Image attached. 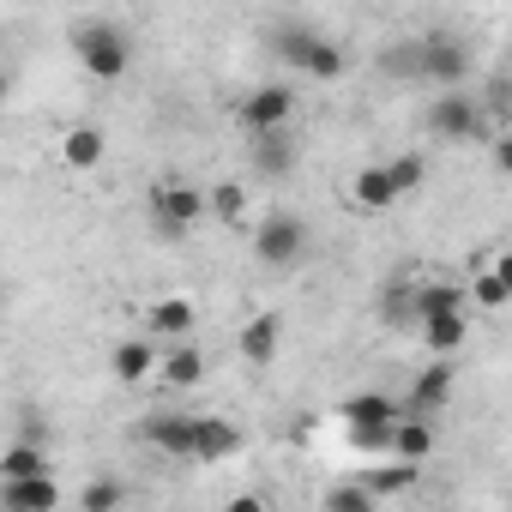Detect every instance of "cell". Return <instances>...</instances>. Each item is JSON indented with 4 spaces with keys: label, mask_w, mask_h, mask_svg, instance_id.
<instances>
[{
    "label": "cell",
    "mask_w": 512,
    "mask_h": 512,
    "mask_svg": "<svg viewBox=\"0 0 512 512\" xmlns=\"http://www.w3.org/2000/svg\"><path fill=\"white\" fill-rule=\"evenodd\" d=\"M73 49H79V67H85L97 85H115V79L133 67V37H127L115 19H79V25H73Z\"/></svg>",
    "instance_id": "obj_1"
},
{
    "label": "cell",
    "mask_w": 512,
    "mask_h": 512,
    "mask_svg": "<svg viewBox=\"0 0 512 512\" xmlns=\"http://www.w3.org/2000/svg\"><path fill=\"white\" fill-rule=\"evenodd\" d=\"M386 169H392V187H398V199H404V193H416V187L428 181V163H422L416 151H404V157H392Z\"/></svg>",
    "instance_id": "obj_29"
},
{
    "label": "cell",
    "mask_w": 512,
    "mask_h": 512,
    "mask_svg": "<svg viewBox=\"0 0 512 512\" xmlns=\"http://www.w3.org/2000/svg\"><path fill=\"white\" fill-rule=\"evenodd\" d=\"M326 43V31H314V25H278L272 31V49H278V61H290L296 73L308 67V55Z\"/></svg>",
    "instance_id": "obj_17"
},
{
    "label": "cell",
    "mask_w": 512,
    "mask_h": 512,
    "mask_svg": "<svg viewBox=\"0 0 512 512\" xmlns=\"http://www.w3.org/2000/svg\"><path fill=\"white\" fill-rule=\"evenodd\" d=\"M380 314L398 326V320H416V284H386L380 290Z\"/></svg>",
    "instance_id": "obj_30"
},
{
    "label": "cell",
    "mask_w": 512,
    "mask_h": 512,
    "mask_svg": "<svg viewBox=\"0 0 512 512\" xmlns=\"http://www.w3.org/2000/svg\"><path fill=\"white\" fill-rule=\"evenodd\" d=\"M494 169H500V175H512V127L494 139Z\"/></svg>",
    "instance_id": "obj_33"
},
{
    "label": "cell",
    "mask_w": 512,
    "mask_h": 512,
    "mask_svg": "<svg viewBox=\"0 0 512 512\" xmlns=\"http://www.w3.org/2000/svg\"><path fill=\"white\" fill-rule=\"evenodd\" d=\"M440 314H464V290L458 284H416V320H440Z\"/></svg>",
    "instance_id": "obj_23"
},
{
    "label": "cell",
    "mask_w": 512,
    "mask_h": 512,
    "mask_svg": "<svg viewBox=\"0 0 512 512\" xmlns=\"http://www.w3.org/2000/svg\"><path fill=\"white\" fill-rule=\"evenodd\" d=\"M278 344H284V314H272V308L241 326V362H253V368H266L278 356Z\"/></svg>",
    "instance_id": "obj_11"
},
{
    "label": "cell",
    "mask_w": 512,
    "mask_h": 512,
    "mask_svg": "<svg viewBox=\"0 0 512 512\" xmlns=\"http://www.w3.org/2000/svg\"><path fill=\"white\" fill-rule=\"evenodd\" d=\"M133 434L169 458H199V416H145Z\"/></svg>",
    "instance_id": "obj_9"
},
{
    "label": "cell",
    "mask_w": 512,
    "mask_h": 512,
    "mask_svg": "<svg viewBox=\"0 0 512 512\" xmlns=\"http://www.w3.org/2000/svg\"><path fill=\"white\" fill-rule=\"evenodd\" d=\"M392 458H404V464L434 458V422H428V416H404L398 434H392Z\"/></svg>",
    "instance_id": "obj_19"
},
{
    "label": "cell",
    "mask_w": 512,
    "mask_h": 512,
    "mask_svg": "<svg viewBox=\"0 0 512 512\" xmlns=\"http://www.w3.org/2000/svg\"><path fill=\"white\" fill-rule=\"evenodd\" d=\"M109 374H115V386H145L151 374H163L157 338H121V344L109 350Z\"/></svg>",
    "instance_id": "obj_10"
},
{
    "label": "cell",
    "mask_w": 512,
    "mask_h": 512,
    "mask_svg": "<svg viewBox=\"0 0 512 512\" xmlns=\"http://www.w3.org/2000/svg\"><path fill=\"white\" fill-rule=\"evenodd\" d=\"M470 296H476L482 308H506V302H512V290H506V284L494 278V266H488V272H476V284H470Z\"/></svg>",
    "instance_id": "obj_31"
},
{
    "label": "cell",
    "mask_w": 512,
    "mask_h": 512,
    "mask_svg": "<svg viewBox=\"0 0 512 512\" xmlns=\"http://www.w3.org/2000/svg\"><path fill=\"white\" fill-rule=\"evenodd\" d=\"M103 127H67V139H61V157L73 163V169H97L103 163Z\"/></svg>",
    "instance_id": "obj_21"
},
{
    "label": "cell",
    "mask_w": 512,
    "mask_h": 512,
    "mask_svg": "<svg viewBox=\"0 0 512 512\" xmlns=\"http://www.w3.org/2000/svg\"><path fill=\"white\" fill-rule=\"evenodd\" d=\"M350 199L362 205V211H386V205H398V187H392V169L386 163H368L356 181H350Z\"/></svg>",
    "instance_id": "obj_14"
},
{
    "label": "cell",
    "mask_w": 512,
    "mask_h": 512,
    "mask_svg": "<svg viewBox=\"0 0 512 512\" xmlns=\"http://www.w3.org/2000/svg\"><path fill=\"white\" fill-rule=\"evenodd\" d=\"M223 512H266V500H260V494H235Z\"/></svg>",
    "instance_id": "obj_34"
},
{
    "label": "cell",
    "mask_w": 512,
    "mask_h": 512,
    "mask_svg": "<svg viewBox=\"0 0 512 512\" xmlns=\"http://www.w3.org/2000/svg\"><path fill=\"white\" fill-rule=\"evenodd\" d=\"M253 253H260V266H272V272L296 266L308 253V223L296 211H272L266 223H253Z\"/></svg>",
    "instance_id": "obj_3"
},
{
    "label": "cell",
    "mask_w": 512,
    "mask_h": 512,
    "mask_svg": "<svg viewBox=\"0 0 512 512\" xmlns=\"http://www.w3.org/2000/svg\"><path fill=\"white\" fill-rule=\"evenodd\" d=\"M79 506H85V512H121V506H127V488H121L115 476H97V482L79 494Z\"/></svg>",
    "instance_id": "obj_28"
},
{
    "label": "cell",
    "mask_w": 512,
    "mask_h": 512,
    "mask_svg": "<svg viewBox=\"0 0 512 512\" xmlns=\"http://www.w3.org/2000/svg\"><path fill=\"white\" fill-rule=\"evenodd\" d=\"M416 470H422V464L392 458V464H374V470L362 476V488H368L374 500H380V494H410V488H416Z\"/></svg>",
    "instance_id": "obj_22"
},
{
    "label": "cell",
    "mask_w": 512,
    "mask_h": 512,
    "mask_svg": "<svg viewBox=\"0 0 512 512\" xmlns=\"http://www.w3.org/2000/svg\"><path fill=\"white\" fill-rule=\"evenodd\" d=\"M163 380H169V386H199V380H205V356H199L193 344H175V350L163 356Z\"/></svg>",
    "instance_id": "obj_24"
},
{
    "label": "cell",
    "mask_w": 512,
    "mask_h": 512,
    "mask_svg": "<svg viewBox=\"0 0 512 512\" xmlns=\"http://www.w3.org/2000/svg\"><path fill=\"white\" fill-rule=\"evenodd\" d=\"M37 476H49V452L37 440H13L0 452V482H37Z\"/></svg>",
    "instance_id": "obj_13"
},
{
    "label": "cell",
    "mask_w": 512,
    "mask_h": 512,
    "mask_svg": "<svg viewBox=\"0 0 512 512\" xmlns=\"http://www.w3.org/2000/svg\"><path fill=\"white\" fill-rule=\"evenodd\" d=\"M235 452H241V428L229 416H199V464H217Z\"/></svg>",
    "instance_id": "obj_15"
},
{
    "label": "cell",
    "mask_w": 512,
    "mask_h": 512,
    "mask_svg": "<svg viewBox=\"0 0 512 512\" xmlns=\"http://www.w3.org/2000/svg\"><path fill=\"white\" fill-rule=\"evenodd\" d=\"M338 416H344L350 440L368 446V452H392V434H398V422H404V410H398L386 392H356Z\"/></svg>",
    "instance_id": "obj_2"
},
{
    "label": "cell",
    "mask_w": 512,
    "mask_h": 512,
    "mask_svg": "<svg viewBox=\"0 0 512 512\" xmlns=\"http://www.w3.org/2000/svg\"><path fill=\"white\" fill-rule=\"evenodd\" d=\"M0 506H7V512H55V506H61L55 470L37 476V482H0Z\"/></svg>",
    "instance_id": "obj_12"
},
{
    "label": "cell",
    "mask_w": 512,
    "mask_h": 512,
    "mask_svg": "<svg viewBox=\"0 0 512 512\" xmlns=\"http://www.w3.org/2000/svg\"><path fill=\"white\" fill-rule=\"evenodd\" d=\"M446 398H452V368H446V362H434V368H422V374L410 380V410H416V416L440 410Z\"/></svg>",
    "instance_id": "obj_18"
},
{
    "label": "cell",
    "mask_w": 512,
    "mask_h": 512,
    "mask_svg": "<svg viewBox=\"0 0 512 512\" xmlns=\"http://www.w3.org/2000/svg\"><path fill=\"white\" fill-rule=\"evenodd\" d=\"M302 73H308V79H320V85L344 79V73H350V55H344V43H332V37H326V43L308 55V67H302Z\"/></svg>",
    "instance_id": "obj_25"
},
{
    "label": "cell",
    "mask_w": 512,
    "mask_h": 512,
    "mask_svg": "<svg viewBox=\"0 0 512 512\" xmlns=\"http://www.w3.org/2000/svg\"><path fill=\"white\" fill-rule=\"evenodd\" d=\"M482 115H512V73L488 85V103H482Z\"/></svg>",
    "instance_id": "obj_32"
},
{
    "label": "cell",
    "mask_w": 512,
    "mask_h": 512,
    "mask_svg": "<svg viewBox=\"0 0 512 512\" xmlns=\"http://www.w3.org/2000/svg\"><path fill=\"white\" fill-rule=\"evenodd\" d=\"M205 211H211V193H199L193 181H157L151 187V217L163 235H187Z\"/></svg>",
    "instance_id": "obj_5"
},
{
    "label": "cell",
    "mask_w": 512,
    "mask_h": 512,
    "mask_svg": "<svg viewBox=\"0 0 512 512\" xmlns=\"http://www.w3.org/2000/svg\"><path fill=\"white\" fill-rule=\"evenodd\" d=\"M428 133L446 139V145H458V139H482V133H488V115H482L476 97H464V91H440V97L428 103Z\"/></svg>",
    "instance_id": "obj_7"
},
{
    "label": "cell",
    "mask_w": 512,
    "mask_h": 512,
    "mask_svg": "<svg viewBox=\"0 0 512 512\" xmlns=\"http://www.w3.org/2000/svg\"><path fill=\"white\" fill-rule=\"evenodd\" d=\"M422 79L434 85V97L440 91H464V79H470V43L452 37V31H428L422 37Z\"/></svg>",
    "instance_id": "obj_4"
},
{
    "label": "cell",
    "mask_w": 512,
    "mask_h": 512,
    "mask_svg": "<svg viewBox=\"0 0 512 512\" xmlns=\"http://www.w3.org/2000/svg\"><path fill=\"white\" fill-rule=\"evenodd\" d=\"M211 211H217L229 229H247V193H241L235 181H217V187H211Z\"/></svg>",
    "instance_id": "obj_27"
},
{
    "label": "cell",
    "mask_w": 512,
    "mask_h": 512,
    "mask_svg": "<svg viewBox=\"0 0 512 512\" xmlns=\"http://www.w3.org/2000/svg\"><path fill=\"white\" fill-rule=\"evenodd\" d=\"M193 326H199V314H193V302L187 296H157L151 308H145V338H157V344H193Z\"/></svg>",
    "instance_id": "obj_8"
},
{
    "label": "cell",
    "mask_w": 512,
    "mask_h": 512,
    "mask_svg": "<svg viewBox=\"0 0 512 512\" xmlns=\"http://www.w3.org/2000/svg\"><path fill=\"white\" fill-rule=\"evenodd\" d=\"M320 512H380V500H374V494L362 488V476H356V482H338V488H326Z\"/></svg>",
    "instance_id": "obj_26"
},
{
    "label": "cell",
    "mask_w": 512,
    "mask_h": 512,
    "mask_svg": "<svg viewBox=\"0 0 512 512\" xmlns=\"http://www.w3.org/2000/svg\"><path fill=\"white\" fill-rule=\"evenodd\" d=\"M494 278H500V284L512 290V247H506V253H500V260H494Z\"/></svg>",
    "instance_id": "obj_35"
},
{
    "label": "cell",
    "mask_w": 512,
    "mask_h": 512,
    "mask_svg": "<svg viewBox=\"0 0 512 512\" xmlns=\"http://www.w3.org/2000/svg\"><path fill=\"white\" fill-rule=\"evenodd\" d=\"M235 121H241L253 139L290 133V121H296V91H290V85H260V91H247L241 109H235Z\"/></svg>",
    "instance_id": "obj_6"
},
{
    "label": "cell",
    "mask_w": 512,
    "mask_h": 512,
    "mask_svg": "<svg viewBox=\"0 0 512 512\" xmlns=\"http://www.w3.org/2000/svg\"><path fill=\"white\" fill-rule=\"evenodd\" d=\"M253 169H260L266 181L296 175V145H290V133H266V139H253Z\"/></svg>",
    "instance_id": "obj_16"
},
{
    "label": "cell",
    "mask_w": 512,
    "mask_h": 512,
    "mask_svg": "<svg viewBox=\"0 0 512 512\" xmlns=\"http://www.w3.org/2000/svg\"><path fill=\"white\" fill-rule=\"evenodd\" d=\"M464 338H470V320H464V314H440V320H422V344H428V356H440V362H446V356H452Z\"/></svg>",
    "instance_id": "obj_20"
}]
</instances>
